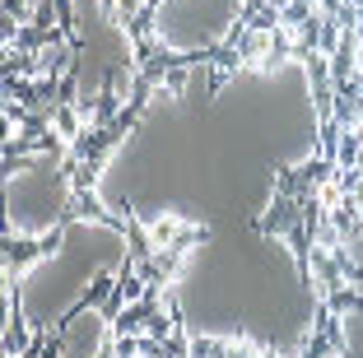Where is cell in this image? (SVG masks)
Returning a JSON list of instances; mask_svg holds the SVG:
<instances>
[{"label": "cell", "instance_id": "cell-1", "mask_svg": "<svg viewBox=\"0 0 363 358\" xmlns=\"http://www.w3.org/2000/svg\"><path fill=\"white\" fill-rule=\"evenodd\" d=\"M56 247H61V223H52L47 233H5V242H0V261H5V279H19V274H28L38 261H47V256H56Z\"/></svg>", "mask_w": 363, "mask_h": 358}, {"label": "cell", "instance_id": "cell-2", "mask_svg": "<svg viewBox=\"0 0 363 358\" xmlns=\"http://www.w3.org/2000/svg\"><path fill=\"white\" fill-rule=\"evenodd\" d=\"M298 223H303V205L298 201H289V196H270L266 214L257 219V233H261V237H289Z\"/></svg>", "mask_w": 363, "mask_h": 358}, {"label": "cell", "instance_id": "cell-3", "mask_svg": "<svg viewBox=\"0 0 363 358\" xmlns=\"http://www.w3.org/2000/svg\"><path fill=\"white\" fill-rule=\"evenodd\" d=\"M205 65H210V94H219L238 70H247V61L238 56V47H210V61Z\"/></svg>", "mask_w": 363, "mask_h": 358}, {"label": "cell", "instance_id": "cell-4", "mask_svg": "<svg viewBox=\"0 0 363 358\" xmlns=\"http://www.w3.org/2000/svg\"><path fill=\"white\" fill-rule=\"evenodd\" d=\"M47 121H52V130L65 140V145H75L79 135L89 130V121H84V112H79L75 103H56L52 112H47Z\"/></svg>", "mask_w": 363, "mask_h": 358}, {"label": "cell", "instance_id": "cell-5", "mask_svg": "<svg viewBox=\"0 0 363 358\" xmlns=\"http://www.w3.org/2000/svg\"><path fill=\"white\" fill-rule=\"evenodd\" d=\"M145 228H150V237H154V247H177V237L186 233V219L182 214H150L145 219Z\"/></svg>", "mask_w": 363, "mask_h": 358}, {"label": "cell", "instance_id": "cell-6", "mask_svg": "<svg viewBox=\"0 0 363 358\" xmlns=\"http://www.w3.org/2000/svg\"><path fill=\"white\" fill-rule=\"evenodd\" d=\"M340 135H345L340 121H317V135H312V154L326 158V163H335V154H340Z\"/></svg>", "mask_w": 363, "mask_h": 358}, {"label": "cell", "instance_id": "cell-7", "mask_svg": "<svg viewBox=\"0 0 363 358\" xmlns=\"http://www.w3.org/2000/svg\"><path fill=\"white\" fill-rule=\"evenodd\" d=\"M326 307H331L340 321H350V316H359V312H363V289H359V284H340L331 298H326Z\"/></svg>", "mask_w": 363, "mask_h": 358}, {"label": "cell", "instance_id": "cell-8", "mask_svg": "<svg viewBox=\"0 0 363 358\" xmlns=\"http://www.w3.org/2000/svg\"><path fill=\"white\" fill-rule=\"evenodd\" d=\"M335 172H340V168H335V163H326V158L308 154V163H303V168H298V177H303V186H308V191H321V186H326V181H335Z\"/></svg>", "mask_w": 363, "mask_h": 358}, {"label": "cell", "instance_id": "cell-9", "mask_svg": "<svg viewBox=\"0 0 363 358\" xmlns=\"http://www.w3.org/2000/svg\"><path fill=\"white\" fill-rule=\"evenodd\" d=\"M270 186H275V196H289V201H303V196H312V191L303 186L298 168H275V172H270Z\"/></svg>", "mask_w": 363, "mask_h": 358}, {"label": "cell", "instance_id": "cell-10", "mask_svg": "<svg viewBox=\"0 0 363 358\" xmlns=\"http://www.w3.org/2000/svg\"><path fill=\"white\" fill-rule=\"evenodd\" d=\"M363 163V130H345L340 135V154H335V168L354 172Z\"/></svg>", "mask_w": 363, "mask_h": 358}, {"label": "cell", "instance_id": "cell-11", "mask_svg": "<svg viewBox=\"0 0 363 358\" xmlns=\"http://www.w3.org/2000/svg\"><path fill=\"white\" fill-rule=\"evenodd\" d=\"M331 223H335V233H340L345 242H354V237L363 233V214H359V205H350V201H345L340 210H331Z\"/></svg>", "mask_w": 363, "mask_h": 358}, {"label": "cell", "instance_id": "cell-12", "mask_svg": "<svg viewBox=\"0 0 363 358\" xmlns=\"http://www.w3.org/2000/svg\"><path fill=\"white\" fill-rule=\"evenodd\" d=\"M331 261H335V270L345 274V284H363V270H359V261L350 256V242H345V247H335V252H331Z\"/></svg>", "mask_w": 363, "mask_h": 358}, {"label": "cell", "instance_id": "cell-13", "mask_svg": "<svg viewBox=\"0 0 363 358\" xmlns=\"http://www.w3.org/2000/svg\"><path fill=\"white\" fill-rule=\"evenodd\" d=\"M298 358H340V354H335V345H331L326 335H317V330H308V340H303Z\"/></svg>", "mask_w": 363, "mask_h": 358}, {"label": "cell", "instance_id": "cell-14", "mask_svg": "<svg viewBox=\"0 0 363 358\" xmlns=\"http://www.w3.org/2000/svg\"><path fill=\"white\" fill-rule=\"evenodd\" d=\"M186 79H191V65H172V70L168 74H163V94H172V98H182V94H186Z\"/></svg>", "mask_w": 363, "mask_h": 358}, {"label": "cell", "instance_id": "cell-15", "mask_svg": "<svg viewBox=\"0 0 363 358\" xmlns=\"http://www.w3.org/2000/svg\"><path fill=\"white\" fill-rule=\"evenodd\" d=\"M312 14H317V5H312V0H294V5L284 10V23H289V28H303Z\"/></svg>", "mask_w": 363, "mask_h": 358}, {"label": "cell", "instance_id": "cell-16", "mask_svg": "<svg viewBox=\"0 0 363 358\" xmlns=\"http://www.w3.org/2000/svg\"><path fill=\"white\" fill-rule=\"evenodd\" d=\"M261 5H270V10H279V14H284L289 5H294V0H261Z\"/></svg>", "mask_w": 363, "mask_h": 358}, {"label": "cell", "instance_id": "cell-17", "mask_svg": "<svg viewBox=\"0 0 363 358\" xmlns=\"http://www.w3.org/2000/svg\"><path fill=\"white\" fill-rule=\"evenodd\" d=\"M261 358H289V354H275V349H266V354H261Z\"/></svg>", "mask_w": 363, "mask_h": 358}, {"label": "cell", "instance_id": "cell-18", "mask_svg": "<svg viewBox=\"0 0 363 358\" xmlns=\"http://www.w3.org/2000/svg\"><path fill=\"white\" fill-rule=\"evenodd\" d=\"M359 168H363V163H359Z\"/></svg>", "mask_w": 363, "mask_h": 358}, {"label": "cell", "instance_id": "cell-19", "mask_svg": "<svg viewBox=\"0 0 363 358\" xmlns=\"http://www.w3.org/2000/svg\"><path fill=\"white\" fill-rule=\"evenodd\" d=\"M359 214H363V210H359Z\"/></svg>", "mask_w": 363, "mask_h": 358}]
</instances>
